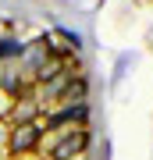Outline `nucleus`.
Masks as SVG:
<instances>
[{"label": "nucleus", "mask_w": 153, "mask_h": 160, "mask_svg": "<svg viewBox=\"0 0 153 160\" xmlns=\"http://www.w3.org/2000/svg\"><path fill=\"white\" fill-rule=\"evenodd\" d=\"M0 149L7 153V125H4V121H0Z\"/></svg>", "instance_id": "obj_8"}, {"label": "nucleus", "mask_w": 153, "mask_h": 160, "mask_svg": "<svg viewBox=\"0 0 153 160\" xmlns=\"http://www.w3.org/2000/svg\"><path fill=\"white\" fill-rule=\"evenodd\" d=\"M46 125L43 121H28V125H11L7 128V153L11 157H28L43 146Z\"/></svg>", "instance_id": "obj_3"}, {"label": "nucleus", "mask_w": 153, "mask_h": 160, "mask_svg": "<svg viewBox=\"0 0 153 160\" xmlns=\"http://www.w3.org/2000/svg\"><path fill=\"white\" fill-rule=\"evenodd\" d=\"M89 149V128H61L46 146V160H79Z\"/></svg>", "instance_id": "obj_2"}, {"label": "nucleus", "mask_w": 153, "mask_h": 160, "mask_svg": "<svg viewBox=\"0 0 153 160\" xmlns=\"http://www.w3.org/2000/svg\"><path fill=\"white\" fill-rule=\"evenodd\" d=\"M85 121H89V103H75V107H61L54 114H46L43 125L61 132V128H85Z\"/></svg>", "instance_id": "obj_4"}, {"label": "nucleus", "mask_w": 153, "mask_h": 160, "mask_svg": "<svg viewBox=\"0 0 153 160\" xmlns=\"http://www.w3.org/2000/svg\"><path fill=\"white\" fill-rule=\"evenodd\" d=\"M28 121H39V96H32V92L18 96L11 107V125H28Z\"/></svg>", "instance_id": "obj_5"}, {"label": "nucleus", "mask_w": 153, "mask_h": 160, "mask_svg": "<svg viewBox=\"0 0 153 160\" xmlns=\"http://www.w3.org/2000/svg\"><path fill=\"white\" fill-rule=\"evenodd\" d=\"M61 107H75V103H89V82H85V75H75V78L64 86V92L57 96Z\"/></svg>", "instance_id": "obj_6"}, {"label": "nucleus", "mask_w": 153, "mask_h": 160, "mask_svg": "<svg viewBox=\"0 0 153 160\" xmlns=\"http://www.w3.org/2000/svg\"><path fill=\"white\" fill-rule=\"evenodd\" d=\"M128 64H135V57H132V53H121V57H118V71H114V82H121V78H125Z\"/></svg>", "instance_id": "obj_7"}, {"label": "nucleus", "mask_w": 153, "mask_h": 160, "mask_svg": "<svg viewBox=\"0 0 153 160\" xmlns=\"http://www.w3.org/2000/svg\"><path fill=\"white\" fill-rule=\"evenodd\" d=\"M54 57H61L57 53V46L50 43V36H39V39H32V43H25V50H22V57H18V68H22L25 78H39V71L50 64Z\"/></svg>", "instance_id": "obj_1"}]
</instances>
